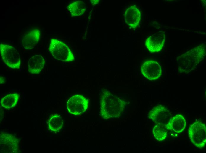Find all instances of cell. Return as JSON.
I'll return each mask as SVG.
<instances>
[{"mask_svg":"<svg viewBox=\"0 0 206 153\" xmlns=\"http://www.w3.org/2000/svg\"><path fill=\"white\" fill-rule=\"evenodd\" d=\"M19 97L17 93L7 94L1 99V104L6 109L12 108L17 104Z\"/></svg>","mask_w":206,"mask_h":153,"instance_id":"cell-15","label":"cell"},{"mask_svg":"<svg viewBox=\"0 0 206 153\" xmlns=\"http://www.w3.org/2000/svg\"><path fill=\"white\" fill-rule=\"evenodd\" d=\"M141 17L140 11L135 6H131L126 10L125 14V19L126 23L133 28L136 27L139 24Z\"/></svg>","mask_w":206,"mask_h":153,"instance_id":"cell-12","label":"cell"},{"mask_svg":"<svg viewBox=\"0 0 206 153\" xmlns=\"http://www.w3.org/2000/svg\"><path fill=\"white\" fill-rule=\"evenodd\" d=\"M45 60L43 56L39 55H35L28 60V71L32 74H38L43 68Z\"/></svg>","mask_w":206,"mask_h":153,"instance_id":"cell-14","label":"cell"},{"mask_svg":"<svg viewBox=\"0 0 206 153\" xmlns=\"http://www.w3.org/2000/svg\"><path fill=\"white\" fill-rule=\"evenodd\" d=\"M91 2L92 4L95 5L97 4L99 1V0H91Z\"/></svg>","mask_w":206,"mask_h":153,"instance_id":"cell-19","label":"cell"},{"mask_svg":"<svg viewBox=\"0 0 206 153\" xmlns=\"http://www.w3.org/2000/svg\"><path fill=\"white\" fill-rule=\"evenodd\" d=\"M167 131L166 124H157L153 128V133L157 140L159 141H161L166 138Z\"/></svg>","mask_w":206,"mask_h":153,"instance_id":"cell-17","label":"cell"},{"mask_svg":"<svg viewBox=\"0 0 206 153\" xmlns=\"http://www.w3.org/2000/svg\"><path fill=\"white\" fill-rule=\"evenodd\" d=\"M40 32L38 29H33L30 30L23 36L22 44L26 49L30 50L35 47L40 38Z\"/></svg>","mask_w":206,"mask_h":153,"instance_id":"cell-11","label":"cell"},{"mask_svg":"<svg viewBox=\"0 0 206 153\" xmlns=\"http://www.w3.org/2000/svg\"><path fill=\"white\" fill-rule=\"evenodd\" d=\"M205 54V46L201 45L178 57L179 72L188 73L194 70L195 67L204 59Z\"/></svg>","mask_w":206,"mask_h":153,"instance_id":"cell-2","label":"cell"},{"mask_svg":"<svg viewBox=\"0 0 206 153\" xmlns=\"http://www.w3.org/2000/svg\"><path fill=\"white\" fill-rule=\"evenodd\" d=\"M186 120L181 114L176 115L171 117L166 124L168 130H173L177 133L182 132L186 126Z\"/></svg>","mask_w":206,"mask_h":153,"instance_id":"cell-13","label":"cell"},{"mask_svg":"<svg viewBox=\"0 0 206 153\" xmlns=\"http://www.w3.org/2000/svg\"><path fill=\"white\" fill-rule=\"evenodd\" d=\"M142 74L149 80H156L162 74V69L160 64L153 60H148L145 61L141 68Z\"/></svg>","mask_w":206,"mask_h":153,"instance_id":"cell-9","label":"cell"},{"mask_svg":"<svg viewBox=\"0 0 206 153\" xmlns=\"http://www.w3.org/2000/svg\"><path fill=\"white\" fill-rule=\"evenodd\" d=\"M0 51L2 58L8 66L13 69L20 68V57L15 47L7 44L1 43Z\"/></svg>","mask_w":206,"mask_h":153,"instance_id":"cell-4","label":"cell"},{"mask_svg":"<svg viewBox=\"0 0 206 153\" xmlns=\"http://www.w3.org/2000/svg\"><path fill=\"white\" fill-rule=\"evenodd\" d=\"M49 49L56 59L63 62H70L74 57L69 47L63 42L55 39L51 40Z\"/></svg>","mask_w":206,"mask_h":153,"instance_id":"cell-3","label":"cell"},{"mask_svg":"<svg viewBox=\"0 0 206 153\" xmlns=\"http://www.w3.org/2000/svg\"><path fill=\"white\" fill-rule=\"evenodd\" d=\"M67 9L72 16H79L85 12L86 5L83 1H77L70 4Z\"/></svg>","mask_w":206,"mask_h":153,"instance_id":"cell-16","label":"cell"},{"mask_svg":"<svg viewBox=\"0 0 206 153\" xmlns=\"http://www.w3.org/2000/svg\"><path fill=\"white\" fill-rule=\"evenodd\" d=\"M63 123V120L60 116L58 115H54L50 118L48 125L50 130L57 131L61 128Z\"/></svg>","mask_w":206,"mask_h":153,"instance_id":"cell-18","label":"cell"},{"mask_svg":"<svg viewBox=\"0 0 206 153\" xmlns=\"http://www.w3.org/2000/svg\"><path fill=\"white\" fill-rule=\"evenodd\" d=\"M165 40V34L164 32L156 33L150 36L146 39L145 45L150 52H158L162 49Z\"/></svg>","mask_w":206,"mask_h":153,"instance_id":"cell-10","label":"cell"},{"mask_svg":"<svg viewBox=\"0 0 206 153\" xmlns=\"http://www.w3.org/2000/svg\"><path fill=\"white\" fill-rule=\"evenodd\" d=\"M88 105V100L82 95L76 94L70 98L67 103V107L69 113L75 115L84 112Z\"/></svg>","mask_w":206,"mask_h":153,"instance_id":"cell-6","label":"cell"},{"mask_svg":"<svg viewBox=\"0 0 206 153\" xmlns=\"http://www.w3.org/2000/svg\"><path fill=\"white\" fill-rule=\"evenodd\" d=\"M100 104V114L105 119L120 117L125 106L124 101L106 89L101 93Z\"/></svg>","mask_w":206,"mask_h":153,"instance_id":"cell-1","label":"cell"},{"mask_svg":"<svg viewBox=\"0 0 206 153\" xmlns=\"http://www.w3.org/2000/svg\"><path fill=\"white\" fill-rule=\"evenodd\" d=\"M189 137L192 143L197 147L202 149L206 142V127L201 122L197 121L189 127Z\"/></svg>","mask_w":206,"mask_h":153,"instance_id":"cell-5","label":"cell"},{"mask_svg":"<svg viewBox=\"0 0 206 153\" xmlns=\"http://www.w3.org/2000/svg\"><path fill=\"white\" fill-rule=\"evenodd\" d=\"M0 146L1 153H17L19 147L18 140L13 134L1 132Z\"/></svg>","mask_w":206,"mask_h":153,"instance_id":"cell-7","label":"cell"},{"mask_svg":"<svg viewBox=\"0 0 206 153\" xmlns=\"http://www.w3.org/2000/svg\"><path fill=\"white\" fill-rule=\"evenodd\" d=\"M171 113L167 107L159 105L154 107L149 112L148 117L156 124H166L171 118Z\"/></svg>","mask_w":206,"mask_h":153,"instance_id":"cell-8","label":"cell"}]
</instances>
